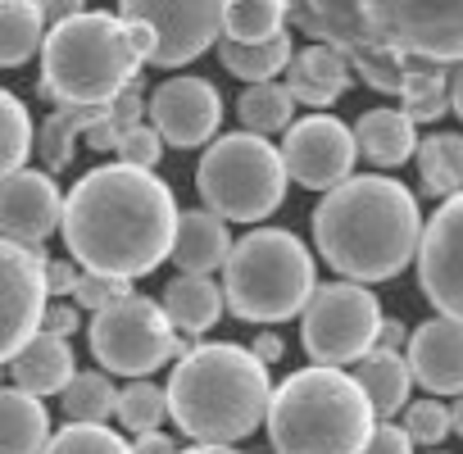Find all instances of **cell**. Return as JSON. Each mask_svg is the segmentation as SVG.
Segmentation results:
<instances>
[{"mask_svg": "<svg viewBox=\"0 0 463 454\" xmlns=\"http://www.w3.org/2000/svg\"><path fill=\"white\" fill-rule=\"evenodd\" d=\"M64 241L87 273L146 278L168 260L177 232L173 186L150 168L105 164L64 195Z\"/></svg>", "mask_w": 463, "mask_h": 454, "instance_id": "obj_1", "label": "cell"}, {"mask_svg": "<svg viewBox=\"0 0 463 454\" xmlns=\"http://www.w3.org/2000/svg\"><path fill=\"white\" fill-rule=\"evenodd\" d=\"M314 241L332 273L350 282L400 278L422 241V209L395 177H345L314 209Z\"/></svg>", "mask_w": 463, "mask_h": 454, "instance_id": "obj_2", "label": "cell"}, {"mask_svg": "<svg viewBox=\"0 0 463 454\" xmlns=\"http://www.w3.org/2000/svg\"><path fill=\"white\" fill-rule=\"evenodd\" d=\"M273 382L269 364L232 341H209L182 350L168 377V418L182 436L204 445H232L260 431L269 418Z\"/></svg>", "mask_w": 463, "mask_h": 454, "instance_id": "obj_3", "label": "cell"}, {"mask_svg": "<svg viewBox=\"0 0 463 454\" xmlns=\"http://www.w3.org/2000/svg\"><path fill=\"white\" fill-rule=\"evenodd\" d=\"M373 404L354 373L314 364L291 373L269 400V440L273 454H364Z\"/></svg>", "mask_w": 463, "mask_h": 454, "instance_id": "obj_4", "label": "cell"}, {"mask_svg": "<svg viewBox=\"0 0 463 454\" xmlns=\"http://www.w3.org/2000/svg\"><path fill=\"white\" fill-rule=\"evenodd\" d=\"M141 73V55L128 42L123 19L109 10H82L46 28L42 42V96L55 105H109Z\"/></svg>", "mask_w": 463, "mask_h": 454, "instance_id": "obj_5", "label": "cell"}, {"mask_svg": "<svg viewBox=\"0 0 463 454\" xmlns=\"http://www.w3.org/2000/svg\"><path fill=\"white\" fill-rule=\"evenodd\" d=\"M314 255L287 227H260L232 246L222 264V300L246 323H287L314 296Z\"/></svg>", "mask_w": 463, "mask_h": 454, "instance_id": "obj_6", "label": "cell"}, {"mask_svg": "<svg viewBox=\"0 0 463 454\" xmlns=\"http://www.w3.org/2000/svg\"><path fill=\"white\" fill-rule=\"evenodd\" d=\"M287 159L282 150L260 137V132H227L218 137L200 168H195V191L204 209H213L227 222H260L287 200Z\"/></svg>", "mask_w": 463, "mask_h": 454, "instance_id": "obj_7", "label": "cell"}, {"mask_svg": "<svg viewBox=\"0 0 463 454\" xmlns=\"http://www.w3.org/2000/svg\"><path fill=\"white\" fill-rule=\"evenodd\" d=\"M186 345L173 336V323L159 300L150 296H123L91 318V355L100 368L123 373V377H150L168 359H177Z\"/></svg>", "mask_w": 463, "mask_h": 454, "instance_id": "obj_8", "label": "cell"}, {"mask_svg": "<svg viewBox=\"0 0 463 454\" xmlns=\"http://www.w3.org/2000/svg\"><path fill=\"white\" fill-rule=\"evenodd\" d=\"M377 327H382L377 296L350 278L314 287L309 305L300 309V341H305L309 359L327 364V368H345V364L364 359L377 345Z\"/></svg>", "mask_w": 463, "mask_h": 454, "instance_id": "obj_9", "label": "cell"}, {"mask_svg": "<svg viewBox=\"0 0 463 454\" xmlns=\"http://www.w3.org/2000/svg\"><path fill=\"white\" fill-rule=\"evenodd\" d=\"M118 10L123 19H141L155 33L150 64L182 69L209 46H218L227 0H118Z\"/></svg>", "mask_w": 463, "mask_h": 454, "instance_id": "obj_10", "label": "cell"}, {"mask_svg": "<svg viewBox=\"0 0 463 454\" xmlns=\"http://www.w3.org/2000/svg\"><path fill=\"white\" fill-rule=\"evenodd\" d=\"M42 269H46L42 246H19L0 237V364H10L42 327L46 309Z\"/></svg>", "mask_w": 463, "mask_h": 454, "instance_id": "obj_11", "label": "cell"}, {"mask_svg": "<svg viewBox=\"0 0 463 454\" xmlns=\"http://www.w3.org/2000/svg\"><path fill=\"white\" fill-rule=\"evenodd\" d=\"M418 287L427 305L463 323V191L445 195L418 241Z\"/></svg>", "mask_w": 463, "mask_h": 454, "instance_id": "obj_12", "label": "cell"}, {"mask_svg": "<svg viewBox=\"0 0 463 454\" xmlns=\"http://www.w3.org/2000/svg\"><path fill=\"white\" fill-rule=\"evenodd\" d=\"M391 46L427 64L463 60V0H382Z\"/></svg>", "mask_w": 463, "mask_h": 454, "instance_id": "obj_13", "label": "cell"}, {"mask_svg": "<svg viewBox=\"0 0 463 454\" xmlns=\"http://www.w3.org/2000/svg\"><path fill=\"white\" fill-rule=\"evenodd\" d=\"M282 159L287 173L309 186V191H332L336 182L350 177L359 146H354V128H345L332 114H309V118H291L287 141H282Z\"/></svg>", "mask_w": 463, "mask_h": 454, "instance_id": "obj_14", "label": "cell"}, {"mask_svg": "<svg viewBox=\"0 0 463 454\" xmlns=\"http://www.w3.org/2000/svg\"><path fill=\"white\" fill-rule=\"evenodd\" d=\"M146 114L159 128L164 146L195 150V146L213 141V132L222 123V96L204 78H168L155 87V96H146Z\"/></svg>", "mask_w": 463, "mask_h": 454, "instance_id": "obj_15", "label": "cell"}, {"mask_svg": "<svg viewBox=\"0 0 463 454\" xmlns=\"http://www.w3.org/2000/svg\"><path fill=\"white\" fill-rule=\"evenodd\" d=\"M287 24H296L309 42L341 46L345 55L391 42L382 0H287Z\"/></svg>", "mask_w": 463, "mask_h": 454, "instance_id": "obj_16", "label": "cell"}, {"mask_svg": "<svg viewBox=\"0 0 463 454\" xmlns=\"http://www.w3.org/2000/svg\"><path fill=\"white\" fill-rule=\"evenodd\" d=\"M64 222V191L55 186V173L14 168L0 177V237L19 246H46V237Z\"/></svg>", "mask_w": 463, "mask_h": 454, "instance_id": "obj_17", "label": "cell"}, {"mask_svg": "<svg viewBox=\"0 0 463 454\" xmlns=\"http://www.w3.org/2000/svg\"><path fill=\"white\" fill-rule=\"evenodd\" d=\"M404 359H409L413 382L427 386L431 395H463V323L458 318L436 314L422 327H413Z\"/></svg>", "mask_w": 463, "mask_h": 454, "instance_id": "obj_18", "label": "cell"}, {"mask_svg": "<svg viewBox=\"0 0 463 454\" xmlns=\"http://www.w3.org/2000/svg\"><path fill=\"white\" fill-rule=\"evenodd\" d=\"M350 78H354L350 55L341 46H327V42H309L287 64V91L314 109H327L332 100H341L350 91Z\"/></svg>", "mask_w": 463, "mask_h": 454, "instance_id": "obj_19", "label": "cell"}, {"mask_svg": "<svg viewBox=\"0 0 463 454\" xmlns=\"http://www.w3.org/2000/svg\"><path fill=\"white\" fill-rule=\"evenodd\" d=\"M10 368V382L19 386V391H28V395H37V400H46V395H60L64 386H69V377L78 373L73 368V345H69V336H51V332H33V341L5 364Z\"/></svg>", "mask_w": 463, "mask_h": 454, "instance_id": "obj_20", "label": "cell"}, {"mask_svg": "<svg viewBox=\"0 0 463 454\" xmlns=\"http://www.w3.org/2000/svg\"><path fill=\"white\" fill-rule=\"evenodd\" d=\"M232 255V237H227V218H218L213 209H186L177 213V232L168 246V260L182 273H213L222 269Z\"/></svg>", "mask_w": 463, "mask_h": 454, "instance_id": "obj_21", "label": "cell"}, {"mask_svg": "<svg viewBox=\"0 0 463 454\" xmlns=\"http://www.w3.org/2000/svg\"><path fill=\"white\" fill-rule=\"evenodd\" d=\"M354 146H359V155H364L368 164L395 168V164L413 159V150H418V123H413L404 109L377 105V109L359 114V123H354Z\"/></svg>", "mask_w": 463, "mask_h": 454, "instance_id": "obj_22", "label": "cell"}, {"mask_svg": "<svg viewBox=\"0 0 463 454\" xmlns=\"http://www.w3.org/2000/svg\"><path fill=\"white\" fill-rule=\"evenodd\" d=\"M164 314L173 323V332H186V336H200L209 332L218 318H222V287L209 282L204 273H182L164 287Z\"/></svg>", "mask_w": 463, "mask_h": 454, "instance_id": "obj_23", "label": "cell"}, {"mask_svg": "<svg viewBox=\"0 0 463 454\" xmlns=\"http://www.w3.org/2000/svg\"><path fill=\"white\" fill-rule=\"evenodd\" d=\"M354 382L364 386L368 404L377 418H391L409 404V386H413V373H409V359L400 350H368L364 359H354Z\"/></svg>", "mask_w": 463, "mask_h": 454, "instance_id": "obj_24", "label": "cell"}, {"mask_svg": "<svg viewBox=\"0 0 463 454\" xmlns=\"http://www.w3.org/2000/svg\"><path fill=\"white\" fill-rule=\"evenodd\" d=\"M51 440V418L37 395L0 386V454H42Z\"/></svg>", "mask_w": 463, "mask_h": 454, "instance_id": "obj_25", "label": "cell"}, {"mask_svg": "<svg viewBox=\"0 0 463 454\" xmlns=\"http://www.w3.org/2000/svg\"><path fill=\"white\" fill-rule=\"evenodd\" d=\"M296 46L287 33L269 37V42H232V37H218V60L232 78L241 82H273L287 64H291Z\"/></svg>", "mask_w": 463, "mask_h": 454, "instance_id": "obj_26", "label": "cell"}, {"mask_svg": "<svg viewBox=\"0 0 463 454\" xmlns=\"http://www.w3.org/2000/svg\"><path fill=\"white\" fill-rule=\"evenodd\" d=\"M46 19L37 0H0V69H24L33 55H42Z\"/></svg>", "mask_w": 463, "mask_h": 454, "instance_id": "obj_27", "label": "cell"}, {"mask_svg": "<svg viewBox=\"0 0 463 454\" xmlns=\"http://www.w3.org/2000/svg\"><path fill=\"white\" fill-rule=\"evenodd\" d=\"M105 114V105H60L42 132H37V155L46 164V173H64L73 164V150H78V137Z\"/></svg>", "mask_w": 463, "mask_h": 454, "instance_id": "obj_28", "label": "cell"}, {"mask_svg": "<svg viewBox=\"0 0 463 454\" xmlns=\"http://www.w3.org/2000/svg\"><path fill=\"white\" fill-rule=\"evenodd\" d=\"M418 177L427 195H454L463 191V132H431L418 141Z\"/></svg>", "mask_w": 463, "mask_h": 454, "instance_id": "obj_29", "label": "cell"}, {"mask_svg": "<svg viewBox=\"0 0 463 454\" xmlns=\"http://www.w3.org/2000/svg\"><path fill=\"white\" fill-rule=\"evenodd\" d=\"M237 118L246 132H260V137L287 132L296 118V96L287 91V82H250L237 100Z\"/></svg>", "mask_w": 463, "mask_h": 454, "instance_id": "obj_30", "label": "cell"}, {"mask_svg": "<svg viewBox=\"0 0 463 454\" xmlns=\"http://www.w3.org/2000/svg\"><path fill=\"white\" fill-rule=\"evenodd\" d=\"M400 109L413 118V123H440L449 114V78H445V64H427L418 60L400 87Z\"/></svg>", "mask_w": 463, "mask_h": 454, "instance_id": "obj_31", "label": "cell"}, {"mask_svg": "<svg viewBox=\"0 0 463 454\" xmlns=\"http://www.w3.org/2000/svg\"><path fill=\"white\" fill-rule=\"evenodd\" d=\"M287 33V0H227L222 37L232 42H269Z\"/></svg>", "mask_w": 463, "mask_h": 454, "instance_id": "obj_32", "label": "cell"}, {"mask_svg": "<svg viewBox=\"0 0 463 454\" xmlns=\"http://www.w3.org/2000/svg\"><path fill=\"white\" fill-rule=\"evenodd\" d=\"M60 404H64V418H73V422H105V418H114L118 391L105 373H73L69 386L60 391Z\"/></svg>", "mask_w": 463, "mask_h": 454, "instance_id": "obj_33", "label": "cell"}, {"mask_svg": "<svg viewBox=\"0 0 463 454\" xmlns=\"http://www.w3.org/2000/svg\"><path fill=\"white\" fill-rule=\"evenodd\" d=\"M33 146H37V137H33L28 105L14 100V91L0 87V177H10L14 168H24Z\"/></svg>", "mask_w": 463, "mask_h": 454, "instance_id": "obj_34", "label": "cell"}, {"mask_svg": "<svg viewBox=\"0 0 463 454\" xmlns=\"http://www.w3.org/2000/svg\"><path fill=\"white\" fill-rule=\"evenodd\" d=\"M350 64H354V73L373 87V91H386V96H400V87H404V78H409V69L418 64L413 55H404L400 46H373V51H359V55H350Z\"/></svg>", "mask_w": 463, "mask_h": 454, "instance_id": "obj_35", "label": "cell"}, {"mask_svg": "<svg viewBox=\"0 0 463 454\" xmlns=\"http://www.w3.org/2000/svg\"><path fill=\"white\" fill-rule=\"evenodd\" d=\"M168 413V391H159L155 382H132L118 391V404H114V418L128 427V431H155Z\"/></svg>", "mask_w": 463, "mask_h": 454, "instance_id": "obj_36", "label": "cell"}, {"mask_svg": "<svg viewBox=\"0 0 463 454\" xmlns=\"http://www.w3.org/2000/svg\"><path fill=\"white\" fill-rule=\"evenodd\" d=\"M42 454H132V445L105 422H69L46 440Z\"/></svg>", "mask_w": 463, "mask_h": 454, "instance_id": "obj_37", "label": "cell"}, {"mask_svg": "<svg viewBox=\"0 0 463 454\" xmlns=\"http://www.w3.org/2000/svg\"><path fill=\"white\" fill-rule=\"evenodd\" d=\"M413 445H440L449 436V409L440 400H418V404H404V422Z\"/></svg>", "mask_w": 463, "mask_h": 454, "instance_id": "obj_38", "label": "cell"}, {"mask_svg": "<svg viewBox=\"0 0 463 454\" xmlns=\"http://www.w3.org/2000/svg\"><path fill=\"white\" fill-rule=\"evenodd\" d=\"M128 282H132V278H109V273H87V269H82V278H78V287H73V305L96 314V309H105V305L132 296Z\"/></svg>", "mask_w": 463, "mask_h": 454, "instance_id": "obj_39", "label": "cell"}, {"mask_svg": "<svg viewBox=\"0 0 463 454\" xmlns=\"http://www.w3.org/2000/svg\"><path fill=\"white\" fill-rule=\"evenodd\" d=\"M159 155H164V137H159L155 123H150V128H146V123H132V128L123 132V141H118V159L132 164V168H155Z\"/></svg>", "mask_w": 463, "mask_h": 454, "instance_id": "obj_40", "label": "cell"}, {"mask_svg": "<svg viewBox=\"0 0 463 454\" xmlns=\"http://www.w3.org/2000/svg\"><path fill=\"white\" fill-rule=\"evenodd\" d=\"M141 91H146V87H141V78H132V82H128L109 105H105V109H109V118H114L118 128H132V123H141V118H146V96H141Z\"/></svg>", "mask_w": 463, "mask_h": 454, "instance_id": "obj_41", "label": "cell"}, {"mask_svg": "<svg viewBox=\"0 0 463 454\" xmlns=\"http://www.w3.org/2000/svg\"><path fill=\"white\" fill-rule=\"evenodd\" d=\"M364 454H413V440H409L404 427H395V422H377V427L368 431Z\"/></svg>", "mask_w": 463, "mask_h": 454, "instance_id": "obj_42", "label": "cell"}, {"mask_svg": "<svg viewBox=\"0 0 463 454\" xmlns=\"http://www.w3.org/2000/svg\"><path fill=\"white\" fill-rule=\"evenodd\" d=\"M42 278H46V296H73L82 273H78V260H46Z\"/></svg>", "mask_w": 463, "mask_h": 454, "instance_id": "obj_43", "label": "cell"}, {"mask_svg": "<svg viewBox=\"0 0 463 454\" xmlns=\"http://www.w3.org/2000/svg\"><path fill=\"white\" fill-rule=\"evenodd\" d=\"M123 132H128V128H118V123L109 118V109H105V114H100V118H96V123H91V128L82 132V141H87V146H91L96 155H109V150H118Z\"/></svg>", "mask_w": 463, "mask_h": 454, "instance_id": "obj_44", "label": "cell"}, {"mask_svg": "<svg viewBox=\"0 0 463 454\" xmlns=\"http://www.w3.org/2000/svg\"><path fill=\"white\" fill-rule=\"evenodd\" d=\"M78 327H82L78 305H46V309H42V332H51V336H73Z\"/></svg>", "mask_w": 463, "mask_h": 454, "instance_id": "obj_45", "label": "cell"}, {"mask_svg": "<svg viewBox=\"0 0 463 454\" xmlns=\"http://www.w3.org/2000/svg\"><path fill=\"white\" fill-rule=\"evenodd\" d=\"M37 10H42V19H46V28H51V24H60V19L82 14L87 0H37Z\"/></svg>", "mask_w": 463, "mask_h": 454, "instance_id": "obj_46", "label": "cell"}, {"mask_svg": "<svg viewBox=\"0 0 463 454\" xmlns=\"http://www.w3.org/2000/svg\"><path fill=\"white\" fill-rule=\"evenodd\" d=\"M123 28H128V42H132V51L141 55V64H150V55H155V33H150L141 19H123Z\"/></svg>", "mask_w": 463, "mask_h": 454, "instance_id": "obj_47", "label": "cell"}, {"mask_svg": "<svg viewBox=\"0 0 463 454\" xmlns=\"http://www.w3.org/2000/svg\"><path fill=\"white\" fill-rule=\"evenodd\" d=\"M404 345H409V327L395 323V318H382V327H377V350H404Z\"/></svg>", "mask_w": 463, "mask_h": 454, "instance_id": "obj_48", "label": "cell"}, {"mask_svg": "<svg viewBox=\"0 0 463 454\" xmlns=\"http://www.w3.org/2000/svg\"><path fill=\"white\" fill-rule=\"evenodd\" d=\"M132 454H177V445H173V436H164V431L155 427V431H141V436H137Z\"/></svg>", "mask_w": 463, "mask_h": 454, "instance_id": "obj_49", "label": "cell"}, {"mask_svg": "<svg viewBox=\"0 0 463 454\" xmlns=\"http://www.w3.org/2000/svg\"><path fill=\"white\" fill-rule=\"evenodd\" d=\"M260 364H278L282 355H287V345H282V336L278 332H264V336H255V350H250Z\"/></svg>", "mask_w": 463, "mask_h": 454, "instance_id": "obj_50", "label": "cell"}, {"mask_svg": "<svg viewBox=\"0 0 463 454\" xmlns=\"http://www.w3.org/2000/svg\"><path fill=\"white\" fill-rule=\"evenodd\" d=\"M449 109L463 118V60H458V69H454V78H449Z\"/></svg>", "mask_w": 463, "mask_h": 454, "instance_id": "obj_51", "label": "cell"}, {"mask_svg": "<svg viewBox=\"0 0 463 454\" xmlns=\"http://www.w3.org/2000/svg\"><path fill=\"white\" fill-rule=\"evenodd\" d=\"M177 454H237L232 445H204V440H195L191 449H177Z\"/></svg>", "mask_w": 463, "mask_h": 454, "instance_id": "obj_52", "label": "cell"}, {"mask_svg": "<svg viewBox=\"0 0 463 454\" xmlns=\"http://www.w3.org/2000/svg\"><path fill=\"white\" fill-rule=\"evenodd\" d=\"M449 431L463 436V395H454V404H449Z\"/></svg>", "mask_w": 463, "mask_h": 454, "instance_id": "obj_53", "label": "cell"}]
</instances>
